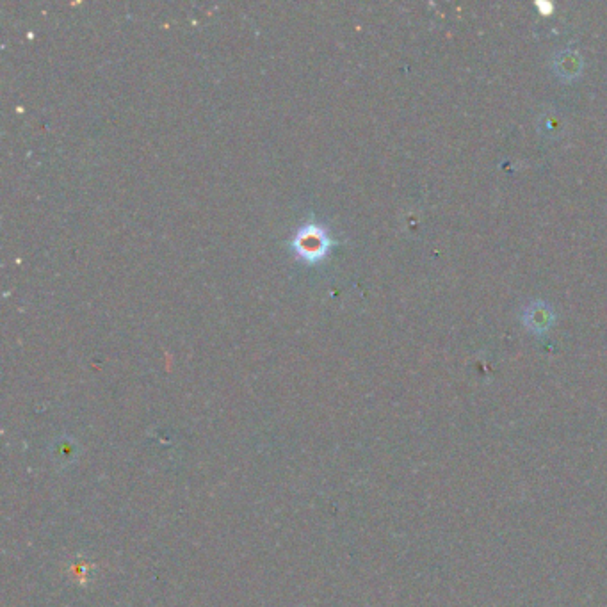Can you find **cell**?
Wrapping results in <instances>:
<instances>
[{
	"mask_svg": "<svg viewBox=\"0 0 607 607\" xmlns=\"http://www.w3.org/2000/svg\"><path fill=\"white\" fill-rule=\"evenodd\" d=\"M289 246L296 259L310 266H316L332 253L337 241L333 239L330 230L324 227L323 223H319L316 219H308L296 228Z\"/></svg>",
	"mask_w": 607,
	"mask_h": 607,
	"instance_id": "cell-1",
	"label": "cell"
}]
</instances>
